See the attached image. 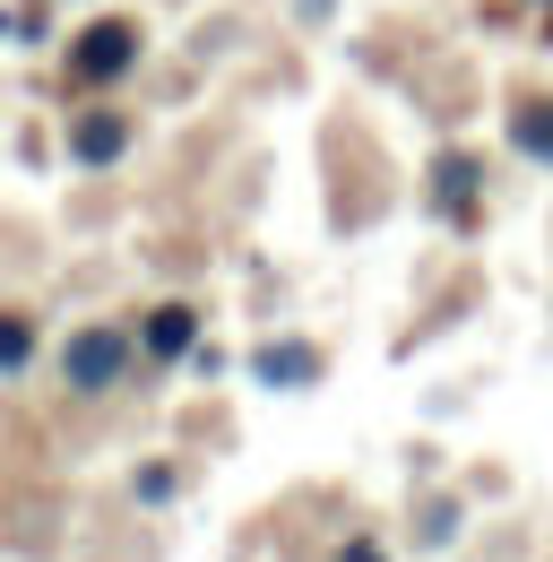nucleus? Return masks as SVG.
<instances>
[{"instance_id": "1", "label": "nucleus", "mask_w": 553, "mask_h": 562, "mask_svg": "<svg viewBox=\"0 0 553 562\" xmlns=\"http://www.w3.org/2000/svg\"><path fill=\"white\" fill-rule=\"evenodd\" d=\"M122 363H131V338H122V329H87V338H69V355H61L69 390H113Z\"/></svg>"}, {"instance_id": "2", "label": "nucleus", "mask_w": 553, "mask_h": 562, "mask_svg": "<svg viewBox=\"0 0 553 562\" xmlns=\"http://www.w3.org/2000/svg\"><path fill=\"white\" fill-rule=\"evenodd\" d=\"M131 61H138V26H122V18L87 26V35H78V53H69V70H78V78H95V87H104V78H122Z\"/></svg>"}, {"instance_id": "3", "label": "nucleus", "mask_w": 553, "mask_h": 562, "mask_svg": "<svg viewBox=\"0 0 553 562\" xmlns=\"http://www.w3.org/2000/svg\"><path fill=\"white\" fill-rule=\"evenodd\" d=\"M122 147H131V122H122V113H87V122L69 131V156H78V165H113Z\"/></svg>"}, {"instance_id": "4", "label": "nucleus", "mask_w": 553, "mask_h": 562, "mask_svg": "<svg viewBox=\"0 0 553 562\" xmlns=\"http://www.w3.org/2000/svg\"><path fill=\"white\" fill-rule=\"evenodd\" d=\"M191 329H200V321H191L182 303H165V312H147V347H156V355H182V347H191Z\"/></svg>"}, {"instance_id": "5", "label": "nucleus", "mask_w": 553, "mask_h": 562, "mask_svg": "<svg viewBox=\"0 0 553 562\" xmlns=\"http://www.w3.org/2000/svg\"><path fill=\"white\" fill-rule=\"evenodd\" d=\"M312 372H320V355H312V347H269V355H260V381H312Z\"/></svg>"}, {"instance_id": "6", "label": "nucleus", "mask_w": 553, "mask_h": 562, "mask_svg": "<svg viewBox=\"0 0 553 562\" xmlns=\"http://www.w3.org/2000/svg\"><path fill=\"white\" fill-rule=\"evenodd\" d=\"M510 139L528 147V156H545V165H553V104H528V113L510 122Z\"/></svg>"}, {"instance_id": "7", "label": "nucleus", "mask_w": 553, "mask_h": 562, "mask_svg": "<svg viewBox=\"0 0 553 562\" xmlns=\"http://www.w3.org/2000/svg\"><path fill=\"white\" fill-rule=\"evenodd\" d=\"M26 347H35V338H26V321H9V312H0V372H18Z\"/></svg>"}, {"instance_id": "8", "label": "nucleus", "mask_w": 553, "mask_h": 562, "mask_svg": "<svg viewBox=\"0 0 553 562\" xmlns=\"http://www.w3.org/2000/svg\"><path fill=\"white\" fill-rule=\"evenodd\" d=\"M467 191H476V165H467V156H450V165H441V200H459V209H467Z\"/></svg>"}, {"instance_id": "9", "label": "nucleus", "mask_w": 553, "mask_h": 562, "mask_svg": "<svg viewBox=\"0 0 553 562\" xmlns=\"http://www.w3.org/2000/svg\"><path fill=\"white\" fill-rule=\"evenodd\" d=\"M346 562H381V554H372V546H354V554H346Z\"/></svg>"}]
</instances>
